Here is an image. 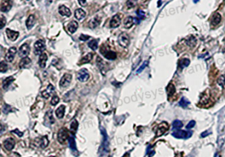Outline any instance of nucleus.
<instances>
[{
	"instance_id": "nucleus-9",
	"label": "nucleus",
	"mask_w": 225,
	"mask_h": 157,
	"mask_svg": "<svg viewBox=\"0 0 225 157\" xmlns=\"http://www.w3.org/2000/svg\"><path fill=\"white\" fill-rule=\"evenodd\" d=\"M30 53V46L28 44H23L19 48V50L18 51V54L20 58H27V56Z\"/></svg>"
},
{
	"instance_id": "nucleus-8",
	"label": "nucleus",
	"mask_w": 225,
	"mask_h": 157,
	"mask_svg": "<svg viewBox=\"0 0 225 157\" xmlns=\"http://www.w3.org/2000/svg\"><path fill=\"white\" fill-rule=\"evenodd\" d=\"M89 73L86 69H81L77 73V79L81 82H86L89 80Z\"/></svg>"
},
{
	"instance_id": "nucleus-55",
	"label": "nucleus",
	"mask_w": 225,
	"mask_h": 157,
	"mask_svg": "<svg viewBox=\"0 0 225 157\" xmlns=\"http://www.w3.org/2000/svg\"><path fill=\"white\" fill-rule=\"evenodd\" d=\"M53 157V156H51V157Z\"/></svg>"
},
{
	"instance_id": "nucleus-43",
	"label": "nucleus",
	"mask_w": 225,
	"mask_h": 157,
	"mask_svg": "<svg viewBox=\"0 0 225 157\" xmlns=\"http://www.w3.org/2000/svg\"><path fill=\"white\" fill-rule=\"evenodd\" d=\"M218 84L223 88H225V77L221 76L218 79Z\"/></svg>"
},
{
	"instance_id": "nucleus-29",
	"label": "nucleus",
	"mask_w": 225,
	"mask_h": 157,
	"mask_svg": "<svg viewBox=\"0 0 225 157\" xmlns=\"http://www.w3.org/2000/svg\"><path fill=\"white\" fill-rule=\"evenodd\" d=\"M68 141H69V147L70 149L73 152H77L75 138L72 136H70L68 139Z\"/></svg>"
},
{
	"instance_id": "nucleus-48",
	"label": "nucleus",
	"mask_w": 225,
	"mask_h": 157,
	"mask_svg": "<svg viewBox=\"0 0 225 157\" xmlns=\"http://www.w3.org/2000/svg\"><path fill=\"white\" fill-rule=\"evenodd\" d=\"M89 39H90V37L85 35H81V37H79V40L81 41H86V40H89Z\"/></svg>"
},
{
	"instance_id": "nucleus-22",
	"label": "nucleus",
	"mask_w": 225,
	"mask_h": 157,
	"mask_svg": "<svg viewBox=\"0 0 225 157\" xmlns=\"http://www.w3.org/2000/svg\"><path fill=\"white\" fill-rule=\"evenodd\" d=\"M75 17L79 21L83 19L86 17V13L82 9H77L75 11Z\"/></svg>"
},
{
	"instance_id": "nucleus-15",
	"label": "nucleus",
	"mask_w": 225,
	"mask_h": 157,
	"mask_svg": "<svg viewBox=\"0 0 225 157\" xmlns=\"http://www.w3.org/2000/svg\"><path fill=\"white\" fill-rule=\"evenodd\" d=\"M168 128V126L167 123L163 122L162 124H160L159 126L158 127L156 131V135L157 137H160L162 135L167 131Z\"/></svg>"
},
{
	"instance_id": "nucleus-46",
	"label": "nucleus",
	"mask_w": 225,
	"mask_h": 157,
	"mask_svg": "<svg viewBox=\"0 0 225 157\" xmlns=\"http://www.w3.org/2000/svg\"><path fill=\"white\" fill-rule=\"evenodd\" d=\"M148 64H149L148 61H145L144 63H143V65H141V67H139V68L138 70L137 71V73H141V71H142L143 70V69H144L145 68V67H147V65H148Z\"/></svg>"
},
{
	"instance_id": "nucleus-53",
	"label": "nucleus",
	"mask_w": 225,
	"mask_h": 157,
	"mask_svg": "<svg viewBox=\"0 0 225 157\" xmlns=\"http://www.w3.org/2000/svg\"><path fill=\"white\" fill-rule=\"evenodd\" d=\"M139 23H140V19H139L134 18V23H135V24H139Z\"/></svg>"
},
{
	"instance_id": "nucleus-52",
	"label": "nucleus",
	"mask_w": 225,
	"mask_h": 157,
	"mask_svg": "<svg viewBox=\"0 0 225 157\" xmlns=\"http://www.w3.org/2000/svg\"><path fill=\"white\" fill-rule=\"evenodd\" d=\"M210 133H211V132H209V131H205V132H203L202 133V134H201V137H203L207 136V135H209Z\"/></svg>"
},
{
	"instance_id": "nucleus-1",
	"label": "nucleus",
	"mask_w": 225,
	"mask_h": 157,
	"mask_svg": "<svg viewBox=\"0 0 225 157\" xmlns=\"http://www.w3.org/2000/svg\"><path fill=\"white\" fill-rule=\"evenodd\" d=\"M100 133L102 135V141L100 147V155L102 156L109 151V141L106 129L102 127H100Z\"/></svg>"
},
{
	"instance_id": "nucleus-28",
	"label": "nucleus",
	"mask_w": 225,
	"mask_h": 157,
	"mask_svg": "<svg viewBox=\"0 0 225 157\" xmlns=\"http://www.w3.org/2000/svg\"><path fill=\"white\" fill-rule=\"evenodd\" d=\"M221 21V15L219 13H216L213 15L211 19V25L213 26L219 25Z\"/></svg>"
},
{
	"instance_id": "nucleus-19",
	"label": "nucleus",
	"mask_w": 225,
	"mask_h": 157,
	"mask_svg": "<svg viewBox=\"0 0 225 157\" xmlns=\"http://www.w3.org/2000/svg\"><path fill=\"white\" fill-rule=\"evenodd\" d=\"M31 59L27 57V58H23V59L20 61L19 66L20 69H25L27 67H29L31 64Z\"/></svg>"
},
{
	"instance_id": "nucleus-10",
	"label": "nucleus",
	"mask_w": 225,
	"mask_h": 157,
	"mask_svg": "<svg viewBox=\"0 0 225 157\" xmlns=\"http://www.w3.org/2000/svg\"><path fill=\"white\" fill-rule=\"evenodd\" d=\"M121 17H122V15H121L119 13L116 14L115 15H113L112 17L111 21H110V27L112 28V29H115V28H117V27H119L120 24H121Z\"/></svg>"
},
{
	"instance_id": "nucleus-40",
	"label": "nucleus",
	"mask_w": 225,
	"mask_h": 157,
	"mask_svg": "<svg viewBox=\"0 0 225 157\" xmlns=\"http://www.w3.org/2000/svg\"><path fill=\"white\" fill-rule=\"evenodd\" d=\"M209 94H207V93H205V94H203V96L201 98L200 103L203 104H205L207 103L208 101H209Z\"/></svg>"
},
{
	"instance_id": "nucleus-13",
	"label": "nucleus",
	"mask_w": 225,
	"mask_h": 157,
	"mask_svg": "<svg viewBox=\"0 0 225 157\" xmlns=\"http://www.w3.org/2000/svg\"><path fill=\"white\" fill-rule=\"evenodd\" d=\"M54 92V87L52 84H50L47 86V88L44 91L42 92V96L45 99H48L50 97L52 94Z\"/></svg>"
},
{
	"instance_id": "nucleus-12",
	"label": "nucleus",
	"mask_w": 225,
	"mask_h": 157,
	"mask_svg": "<svg viewBox=\"0 0 225 157\" xmlns=\"http://www.w3.org/2000/svg\"><path fill=\"white\" fill-rule=\"evenodd\" d=\"M5 33L8 39H9L10 40L13 41H13H15V40L18 39L19 35V32H17V31H14L9 29H6Z\"/></svg>"
},
{
	"instance_id": "nucleus-2",
	"label": "nucleus",
	"mask_w": 225,
	"mask_h": 157,
	"mask_svg": "<svg viewBox=\"0 0 225 157\" xmlns=\"http://www.w3.org/2000/svg\"><path fill=\"white\" fill-rule=\"evenodd\" d=\"M100 52L104 56V58L109 60H113L117 58V54L115 52L109 50L107 46L104 45H102V48H100Z\"/></svg>"
},
{
	"instance_id": "nucleus-17",
	"label": "nucleus",
	"mask_w": 225,
	"mask_h": 157,
	"mask_svg": "<svg viewBox=\"0 0 225 157\" xmlns=\"http://www.w3.org/2000/svg\"><path fill=\"white\" fill-rule=\"evenodd\" d=\"M58 11H59V13L62 16L69 17L71 15V10L65 5L60 6V7L58 9Z\"/></svg>"
},
{
	"instance_id": "nucleus-39",
	"label": "nucleus",
	"mask_w": 225,
	"mask_h": 157,
	"mask_svg": "<svg viewBox=\"0 0 225 157\" xmlns=\"http://www.w3.org/2000/svg\"><path fill=\"white\" fill-rule=\"evenodd\" d=\"M172 126H173L174 129L181 128L183 126V123L180 120L176 119V120L174 121L173 123H172Z\"/></svg>"
},
{
	"instance_id": "nucleus-6",
	"label": "nucleus",
	"mask_w": 225,
	"mask_h": 157,
	"mask_svg": "<svg viewBox=\"0 0 225 157\" xmlns=\"http://www.w3.org/2000/svg\"><path fill=\"white\" fill-rule=\"evenodd\" d=\"M69 139V131L66 128L60 129L58 133V140L61 144L65 143V142Z\"/></svg>"
},
{
	"instance_id": "nucleus-51",
	"label": "nucleus",
	"mask_w": 225,
	"mask_h": 157,
	"mask_svg": "<svg viewBox=\"0 0 225 157\" xmlns=\"http://www.w3.org/2000/svg\"><path fill=\"white\" fill-rule=\"evenodd\" d=\"M78 2H79V3L80 4L81 6H83V7H85V6L87 5V1L86 0H79Z\"/></svg>"
},
{
	"instance_id": "nucleus-54",
	"label": "nucleus",
	"mask_w": 225,
	"mask_h": 157,
	"mask_svg": "<svg viewBox=\"0 0 225 157\" xmlns=\"http://www.w3.org/2000/svg\"><path fill=\"white\" fill-rule=\"evenodd\" d=\"M129 157V152H128V153H125L124 154V155H123V157Z\"/></svg>"
},
{
	"instance_id": "nucleus-20",
	"label": "nucleus",
	"mask_w": 225,
	"mask_h": 157,
	"mask_svg": "<svg viewBox=\"0 0 225 157\" xmlns=\"http://www.w3.org/2000/svg\"><path fill=\"white\" fill-rule=\"evenodd\" d=\"M35 23H36V18H35V15H31L27 19V21H26V26H27V29L28 30H31L34 27Z\"/></svg>"
},
{
	"instance_id": "nucleus-56",
	"label": "nucleus",
	"mask_w": 225,
	"mask_h": 157,
	"mask_svg": "<svg viewBox=\"0 0 225 157\" xmlns=\"http://www.w3.org/2000/svg\"><path fill=\"white\" fill-rule=\"evenodd\" d=\"M111 157V156H110V157Z\"/></svg>"
},
{
	"instance_id": "nucleus-33",
	"label": "nucleus",
	"mask_w": 225,
	"mask_h": 157,
	"mask_svg": "<svg viewBox=\"0 0 225 157\" xmlns=\"http://www.w3.org/2000/svg\"><path fill=\"white\" fill-rule=\"evenodd\" d=\"M88 46L91 49V50H97L98 46V41L97 40H92L88 43Z\"/></svg>"
},
{
	"instance_id": "nucleus-35",
	"label": "nucleus",
	"mask_w": 225,
	"mask_h": 157,
	"mask_svg": "<svg viewBox=\"0 0 225 157\" xmlns=\"http://www.w3.org/2000/svg\"><path fill=\"white\" fill-rule=\"evenodd\" d=\"M189 104H190V102H189V101L188 100L185 98V97H183V98L180 100V101L179 102L178 104H179V106H181V107L184 108H186V107H188V106Z\"/></svg>"
},
{
	"instance_id": "nucleus-37",
	"label": "nucleus",
	"mask_w": 225,
	"mask_h": 157,
	"mask_svg": "<svg viewBox=\"0 0 225 157\" xmlns=\"http://www.w3.org/2000/svg\"><path fill=\"white\" fill-rule=\"evenodd\" d=\"M78 126H79L78 121H77L76 119H74V120L71 122V125H70V130H71L72 132H76V131H77V128H78Z\"/></svg>"
},
{
	"instance_id": "nucleus-4",
	"label": "nucleus",
	"mask_w": 225,
	"mask_h": 157,
	"mask_svg": "<svg viewBox=\"0 0 225 157\" xmlns=\"http://www.w3.org/2000/svg\"><path fill=\"white\" fill-rule=\"evenodd\" d=\"M192 131H184V130H178L172 133V135L177 139H187L191 137L192 135Z\"/></svg>"
},
{
	"instance_id": "nucleus-42",
	"label": "nucleus",
	"mask_w": 225,
	"mask_h": 157,
	"mask_svg": "<svg viewBox=\"0 0 225 157\" xmlns=\"http://www.w3.org/2000/svg\"><path fill=\"white\" fill-rule=\"evenodd\" d=\"M59 102H60V98H59L58 96L55 95V96H54L52 97L50 103H51V104H52V106H56Z\"/></svg>"
},
{
	"instance_id": "nucleus-18",
	"label": "nucleus",
	"mask_w": 225,
	"mask_h": 157,
	"mask_svg": "<svg viewBox=\"0 0 225 157\" xmlns=\"http://www.w3.org/2000/svg\"><path fill=\"white\" fill-rule=\"evenodd\" d=\"M101 22V19H100V18L98 17V16H96V17H94V18H92V19L90 20V21L89 22V24H88V26L90 29H94L95 28L98 27L99 24Z\"/></svg>"
},
{
	"instance_id": "nucleus-45",
	"label": "nucleus",
	"mask_w": 225,
	"mask_h": 157,
	"mask_svg": "<svg viewBox=\"0 0 225 157\" xmlns=\"http://www.w3.org/2000/svg\"><path fill=\"white\" fill-rule=\"evenodd\" d=\"M137 15L139 18V19H143L145 18V12L141 9H138L137 11Z\"/></svg>"
},
{
	"instance_id": "nucleus-30",
	"label": "nucleus",
	"mask_w": 225,
	"mask_h": 157,
	"mask_svg": "<svg viewBox=\"0 0 225 157\" xmlns=\"http://www.w3.org/2000/svg\"><path fill=\"white\" fill-rule=\"evenodd\" d=\"M38 143L39 146H40L42 149H45V148L48 145L49 141H48V139L47 137L44 136L42 137H41L40 139L38 140Z\"/></svg>"
},
{
	"instance_id": "nucleus-7",
	"label": "nucleus",
	"mask_w": 225,
	"mask_h": 157,
	"mask_svg": "<svg viewBox=\"0 0 225 157\" xmlns=\"http://www.w3.org/2000/svg\"><path fill=\"white\" fill-rule=\"evenodd\" d=\"M72 80V75L69 73H65L60 81V86L62 88H66L69 86Z\"/></svg>"
},
{
	"instance_id": "nucleus-5",
	"label": "nucleus",
	"mask_w": 225,
	"mask_h": 157,
	"mask_svg": "<svg viewBox=\"0 0 225 157\" xmlns=\"http://www.w3.org/2000/svg\"><path fill=\"white\" fill-rule=\"evenodd\" d=\"M35 55H40L43 54L42 52H44L46 49V44L44 40H38L35 42Z\"/></svg>"
},
{
	"instance_id": "nucleus-34",
	"label": "nucleus",
	"mask_w": 225,
	"mask_h": 157,
	"mask_svg": "<svg viewBox=\"0 0 225 157\" xmlns=\"http://www.w3.org/2000/svg\"><path fill=\"white\" fill-rule=\"evenodd\" d=\"M92 59V54L91 53H89L86 56H84L80 61V64H84V63H89Z\"/></svg>"
},
{
	"instance_id": "nucleus-32",
	"label": "nucleus",
	"mask_w": 225,
	"mask_h": 157,
	"mask_svg": "<svg viewBox=\"0 0 225 157\" xmlns=\"http://www.w3.org/2000/svg\"><path fill=\"white\" fill-rule=\"evenodd\" d=\"M166 92H167L168 96H170L174 94L176 92V88L174 85L172 83H170L166 87Z\"/></svg>"
},
{
	"instance_id": "nucleus-16",
	"label": "nucleus",
	"mask_w": 225,
	"mask_h": 157,
	"mask_svg": "<svg viewBox=\"0 0 225 157\" xmlns=\"http://www.w3.org/2000/svg\"><path fill=\"white\" fill-rule=\"evenodd\" d=\"M12 1H3L1 4V11L2 12H8L12 7Z\"/></svg>"
},
{
	"instance_id": "nucleus-23",
	"label": "nucleus",
	"mask_w": 225,
	"mask_h": 157,
	"mask_svg": "<svg viewBox=\"0 0 225 157\" xmlns=\"http://www.w3.org/2000/svg\"><path fill=\"white\" fill-rule=\"evenodd\" d=\"M14 80H15V78H14L13 77H12V76H9V77H7V78H5L3 80V82H2L3 88V89H7L9 88V86L11 84V83L13 82Z\"/></svg>"
},
{
	"instance_id": "nucleus-50",
	"label": "nucleus",
	"mask_w": 225,
	"mask_h": 157,
	"mask_svg": "<svg viewBox=\"0 0 225 157\" xmlns=\"http://www.w3.org/2000/svg\"><path fill=\"white\" fill-rule=\"evenodd\" d=\"M12 133H15V134L17 135L18 136L20 137H22L23 135V132H21V131H20L18 129H16L13 130V131H12Z\"/></svg>"
},
{
	"instance_id": "nucleus-49",
	"label": "nucleus",
	"mask_w": 225,
	"mask_h": 157,
	"mask_svg": "<svg viewBox=\"0 0 225 157\" xmlns=\"http://www.w3.org/2000/svg\"><path fill=\"white\" fill-rule=\"evenodd\" d=\"M136 1H127V6L128 7V8H131L133 7L134 6H135V3H135Z\"/></svg>"
},
{
	"instance_id": "nucleus-25",
	"label": "nucleus",
	"mask_w": 225,
	"mask_h": 157,
	"mask_svg": "<svg viewBox=\"0 0 225 157\" xmlns=\"http://www.w3.org/2000/svg\"><path fill=\"white\" fill-rule=\"evenodd\" d=\"M78 27H79V25H78V23L77 21H72L69 23V25L68 26V29L69 33L73 34L76 32L77 29H78Z\"/></svg>"
},
{
	"instance_id": "nucleus-38",
	"label": "nucleus",
	"mask_w": 225,
	"mask_h": 157,
	"mask_svg": "<svg viewBox=\"0 0 225 157\" xmlns=\"http://www.w3.org/2000/svg\"><path fill=\"white\" fill-rule=\"evenodd\" d=\"M8 65L5 62V61H2L0 63V71L1 73H5L7 71Z\"/></svg>"
},
{
	"instance_id": "nucleus-3",
	"label": "nucleus",
	"mask_w": 225,
	"mask_h": 157,
	"mask_svg": "<svg viewBox=\"0 0 225 157\" xmlns=\"http://www.w3.org/2000/svg\"><path fill=\"white\" fill-rule=\"evenodd\" d=\"M117 42L121 47L127 48L130 44V39H129V35L125 32L120 33L117 38Z\"/></svg>"
},
{
	"instance_id": "nucleus-31",
	"label": "nucleus",
	"mask_w": 225,
	"mask_h": 157,
	"mask_svg": "<svg viewBox=\"0 0 225 157\" xmlns=\"http://www.w3.org/2000/svg\"><path fill=\"white\" fill-rule=\"evenodd\" d=\"M190 63V61L189 59L188 58H183V59H180L178 62V67L181 69H183L186 67H188Z\"/></svg>"
},
{
	"instance_id": "nucleus-24",
	"label": "nucleus",
	"mask_w": 225,
	"mask_h": 157,
	"mask_svg": "<svg viewBox=\"0 0 225 157\" xmlns=\"http://www.w3.org/2000/svg\"><path fill=\"white\" fill-rule=\"evenodd\" d=\"M47 60H48V56L46 53H43L40 56L38 59V64L41 68H45Z\"/></svg>"
},
{
	"instance_id": "nucleus-44",
	"label": "nucleus",
	"mask_w": 225,
	"mask_h": 157,
	"mask_svg": "<svg viewBox=\"0 0 225 157\" xmlns=\"http://www.w3.org/2000/svg\"><path fill=\"white\" fill-rule=\"evenodd\" d=\"M6 24V18L4 17L3 15H1V18H0V29H2L5 27V25Z\"/></svg>"
},
{
	"instance_id": "nucleus-14",
	"label": "nucleus",
	"mask_w": 225,
	"mask_h": 157,
	"mask_svg": "<svg viewBox=\"0 0 225 157\" xmlns=\"http://www.w3.org/2000/svg\"><path fill=\"white\" fill-rule=\"evenodd\" d=\"M15 141L13 138H8L7 139H5L3 142V145L4 147L6 149L7 151H11L15 147Z\"/></svg>"
},
{
	"instance_id": "nucleus-57",
	"label": "nucleus",
	"mask_w": 225,
	"mask_h": 157,
	"mask_svg": "<svg viewBox=\"0 0 225 157\" xmlns=\"http://www.w3.org/2000/svg\"></svg>"
},
{
	"instance_id": "nucleus-27",
	"label": "nucleus",
	"mask_w": 225,
	"mask_h": 157,
	"mask_svg": "<svg viewBox=\"0 0 225 157\" xmlns=\"http://www.w3.org/2000/svg\"><path fill=\"white\" fill-rule=\"evenodd\" d=\"M66 110V106L64 105H61L56 110V115L59 119H62L64 116Z\"/></svg>"
},
{
	"instance_id": "nucleus-26",
	"label": "nucleus",
	"mask_w": 225,
	"mask_h": 157,
	"mask_svg": "<svg viewBox=\"0 0 225 157\" xmlns=\"http://www.w3.org/2000/svg\"><path fill=\"white\" fill-rule=\"evenodd\" d=\"M134 24V18H133L131 16H129L125 19L123 21V25L125 29H130Z\"/></svg>"
},
{
	"instance_id": "nucleus-21",
	"label": "nucleus",
	"mask_w": 225,
	"mask_h": 157,
	"mask_svg": "<svg viewBox=\"0 0 225 157\" xmlns=\"http://www.w3.org/2000/svg\"><path fill=\"white\" fill-rule=\"evenodd\" d=\"M45 124L46 125H51L52 123H54V118L53 117L52 115V110H50V111H48L46 114L45 116Z\"/></svg>"
},
{
	"instance_id": "nucleus-47",
	"label": "nucleus",
	"mask_w": 225,
	"mask_h": 157,
	"mask_svg": "<svg viewBox=\"0 0 225 157\" xmlns=\"http://www.w3.org/2000/svg\"><path fill=\"white\" fill-rule=\"evenodd\" d=\"M195 121L193 120L190 121L188 123V124L186 125V129H189L193 128V127L195 126Z\"/></svg>"
},
{
	"instance_id": "nucleus-11",
	"label": "nucleus",
	"mask_w": 225,
	"mask_h": 157,
	"mask_svg": "<svg viewBox=\"0 0 225 157\" xmlns=\"http://www.w3.org/2000/svg\"><path fill=\"white\" fill-rule=\"evenodd\" d=\"M17 48L15 47L10 48L8 50V52H7V54H5V59L6 61L11 63L13 61L15 56L17 54Z\"/></svg>"
},
{
	"instance_id": "nucleus-41",
	"label": "nucleus",
	"mask_w": 225,
	"mask_h": 157,
	"mask_svg": "<svg viewBox=\"0 0 225 157\" xmlns=\"http://www.w3.org/2000/svg\"><path fill=\"white\" fill-rule=\"evenodd\" d=\"M2 111H3V112L4 114H8L9 112H10L11 111V106L8 105V104H4L3 107L2 108Z\"/></svg>"
},
{
	"instance_id": "nucleus-36",
	"label": "nucleus",
	"mask_w": 225,
	"mask_h": 157,
	"mask_svg": "<svg viewBox=\"0 0 225 157\" xmlns=\"http://www.w3.org/2000/svg\"><path fill=\"white\" fill-rule=\"evenodd\" d=\"M103 60H102L100 57H97V59H96V64H97V66L98 67V68L100 69V70L101 71H103L104 69H105V65H104V63L103 62Z\"/></svg>"
}]
</instances>
